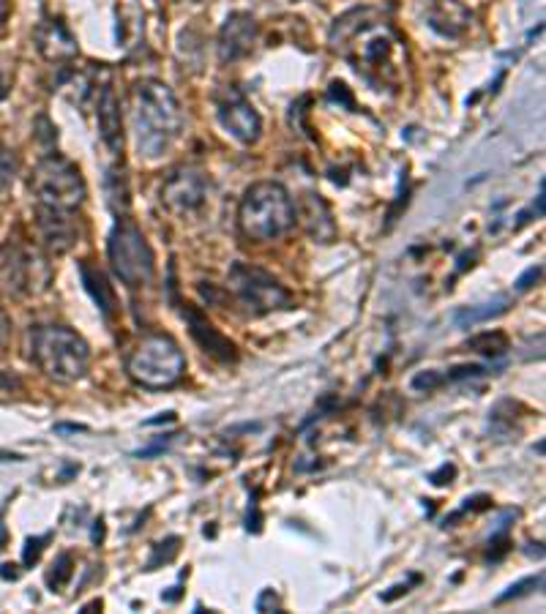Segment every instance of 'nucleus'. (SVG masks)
Segmentation results:
<instances>
[{"instance_id":"f257e3e1","label":"nucleus","mask_w":546,"mask_h":614,"mask_svg":"<svg viewBox=\"0 0 546 614\" xmlns=\"http://www.w3.org/2000/svg\"><path fill=\"white\" fill-rule=\"evenodd\" d=\"M331 47L375 88H399L405 77V47L383 11L353 9L331 28Z\"/></svg>"},{"instance_id":"f03ea898","label":"nucleus","mask_w":546,"mask_h":614,"mask_svg":"<svg viewBox=\"0 0 546 614\" xmlns=\"http://www.w3.org/2000/svg\"><path fill=\"white\" fill-rule=\"evenodd\" d=\"M134 145L145 162H156L181 137L183 115L175 93L159 80L134 82L129 99Z\"/></svg>"},{"instance_id":"7ed1b4c3","label":"nucleus","mask_w":546,"mask_h":614,"mask_svg":"<svg viewBox=\"0 0 546 614\" xmlns=\"http://www.w3.org/2000/svg\"><path fill=\"white\" fill-rule=\"evenodd\" d=\"M298 211L282 183L260 181L246 189L238 208V227L252 243H271L295 227Z\"/></svg>"},{"instance_id":"20e7f679","label":"nucleus","mask_w":546,"mask_h":614,"mask_svg":"<svg viewBox=\"0 0 546 614\" xmlns=\"http://www.w3.org/2000/svg\"><path fill=\"white\" fill-rule=\"evenodd\" d=\"M31 355L41 372L55 383H77L88 374L91 350L66 325H39L31 331Z\"/></svg>"},{"instance_id":"39448f33","label":"nucleus","mask_w":546,"mask_h":614,"mask_svg":"<svg viewBox=\"0 0 546 614\" xmlns=\"http://www.w3.org/2000/svg\"><path fill=\"white\" fill-rule=\"evenodd\" d=\"M126 372L134 383L148 388V391H164L181 383L186 372V358H183L178 342L167 333H151L145 336L137 350L126 361Z\"/></svg>"},{"instance_id":"423d86ee","label":"nucleus","mask_w":546,"mask_h":614,"mask_svg":"<svg viewBox=\"0 0 546 614\" xmlns=\"http://www.w3.org/2000/svg\"><path fill=\"white\" fill-rule=\"evenodd\" d=\"M50 282L52 268L39 249L17 241L0 246V295L6 298L41 295L50 290Z\"/></svg>"},{"instance_id":"0eeeda50","label":"nucleus","mask_w":546,"mask_h":614,"mask_svg":"<svg viewBox=\"0 0 546 614\" xmlns=\"http://www.w3.org/2000/svg\"><path fill=\"white\" fill-rule=\"evenodd\" d=\"M107 257H110L112 273L129 290H140L145 284H151L153 271H156V257L134 222L121 219L112 227L110 241H107Z\"/></svg>"},{"instance_id":"6e6552de","label":"nucleus","mask_w":546,"mask_h":614,"mask_svg":"<svg viewBox=\"0 0 546 614\" xmlns=\"http://www.w3.org/2000/svg\"><path fill=\"white\" fill-rule=\"evenodd\" d=\"M31 192L44 208L55 211H74L85 202V178L80 167L69 159H63L58 153H52L47 159L36 164L31 175Z\"/></svg>"},{"instance_id":"1a4fd4ad","label":"nucleus","mask_w":546,"mask_h":614,"mask_svg":"<svg viewBox=\"0 0 546 614\" xmlns=\"http://www.w3.org/2000/svg\"><path fill=\"white\" fill-rule=\"evenodd\" d=\"M230 290L235 292L243 309L254 317L279 312L293 303V295L284 284H279V279H273L268 271L257 265H246V262H235L230 268Z\"/></svg>"},{"instance_id":"9d476101","label":"nucleus","mask_w":546,"mask_h":614,"mask_svg":"<svg viewBox=\"0 0 546 614\" xmlns=\"http://www.w3.org/2000/svg\"><path fill=\"white\" fill-rule=\"evenodd\" d=\"M211 183L200 170L181 167L162 183V205L178 219H197L208 208Z\"/></svg>"},{"instance_id":"9b49d317","label":"nucleus","mask_w":546,"mask_h":614,"mask_svg":"<svg viewBox=\"0 0 546 614\" xmlns=\"http://www.w3.org/2000/svg\"><path fill=\"white\" fill-rule=\"evenodd\" d=\"M216 112H219V121L227 129V134H233L238 142L254 145V142L260 140L263 118L252 107V101L246 99L238 88L227 85V88L216 93Z\"/></svg>"},{"instance_id":"f8f14e48","label":"nucleus","mask_w":546,"mask_h":614,"mask_svg":"<svg viewBox=\"0 0 546 614\" xmlns=\"http://www.w3.org/2000/svg\"><path fill=\"white\" fill-rule=\"evenodd\" d=\"M254 41H257V22L252 14L235 11L230 14L222 25L219 33V58L222 63H235L246 58L252 52Z\"/></svg>"},{"instance_id":"ddd939ff","label":"nucleus","mask_w":546,"mask_h":614,"mask_svg":"<svg viewBox=\"0 0 546 614\" xmlns=\"http://www.w3.org/2000/svg\"><path fill=\"white\" fill-rule=\"evenodd\" d=\"M183 320H186L192 339L200 344V350H203L205 355H211V358H216L219 363L238 361L235 344L230 342L222 331H216L211 320H208L203 312H197L194 306H186V309H183Z\"/></svg>"},{"instance_id":"4468645a","label":"nucleus","mask_w":546,"mask_h":614,"mask_svg":"<svg viewBox=\"0 0 546 614\" xmlns=\"http://www.w3.org/2000/svg\"><path fill=\"white\" fill-rule=\"evenodd\" d=\"M36 224H39L41 243L47 246V252L66 254L77 243V227L71 222V211H55L39 205L36 211Z\"/></svg>"},{"instance_id":"2eb2a0df","label":"nucleus","mask_w":546,"mask_h":614,"mask_svg":"<svg viewBox=\"0 0 546 614\" xmlns=\"http://www.w3.org/2000/svg\"><path fill=\"white\" fill-rule=\"evenodd\" d=\"M426 22L429 28L443 39H459L465 36L473 14L462 0H429L426 3Z\"/></svg>"},{"instance_id":"dca6fc26","label":"nucleus","mask_w":546,"mask_h":614,"mask_svg":"<svg viewBox=\"0 0 546 614\" xmlns=\"http://www.w3.org/2000/svg\"><path fill=\"white\" fill-rule=\"evenodd\" d=\"M36 47L50 63H63L77 58V39L71 36V31L58 20H44L36 28Z\"/></svg>"},{"instance_id":"f3484780","label":"nucleus","mask_w":546,"mask_h":614,"mask_svg":"<svg viewBox=\"0 0 546 614\" xmlns=\"http://www.w3.org/2000/svg\"><path fill=\"white\" fill-rule=\"evenodd\" d=\"M96 123H99V134H102L104 145L110 151H121L123 148V131H121V101L112 91V85H104L96 99Z\"/></svg>"},{"instance_id":"a211bd4d","label":"nucleus","mask_w":546,"mask_h":614,"mask_svg":"<svg viewBox=\"0 0 546 614\" xmlns=\"http://www.w3.org/2000/svg\"><path fill=\"white\" fill-rule=\"evenodd\" d=\"M304 219H306V230H309L312 238H317V241L323 243H328L334 238L336 227L334 222H331V211H328V205L320 200V194H306Z\"/></svg>"},{"instance_id":"6ab92c4d","label":"nucleus","mask_w":546,"mask_h":614,"mask_svg":"<svg viewBox=\"0 0 546 614\" xmlns=\"http://www.w3.org/2000/svg\"><path fill=\"white\" fill-rule=\"evenodd\" d=\"M80 273H82V284H85V290L91 292L93 301L99 303V309L104 312V317H112L118 303H115V292H112L110 282H107V276H104L99 268L88 265V262H82Z\"/></svg>"},{"instance_id":"aec40b11","label":"nucleus","mask_w":546,"mask_h":614,"mask_svg":"<svg viewBox=\"0 0 546 614\" xmlns=\"http://www.w3.org/2000/svg\"><path fill=\"white\" fill-rule=\"evenodd\" d=\"M508 298L503 295V298H495L492 303H481V306H470V309H462V312H456V325L459 328H470V325H478V323H486V320H492V317H500V314L508 312Z\"/></svg>"},{"instance_id":"412c9836","label":"nucleus","mask_w":546,"mask_h":614,"mask_svg":"<svg viewBox=\"0 0 546 614\" xmlns=\"http://www.w3.org/2000/svg\"><path fill=\"white\" fill-rule=\"evenodd\" d=\"M467 347L470 350H476V353H484L489 355V358H497V355H503L508 350V339L503 336V333H481V336H473L470 342H467Z\"/></svg>"},{"instance_id":"4be33fe9","label":"nucleus","mask_w":546,"mask_h":614,"mask_svg":"<svg viewBox=\"0 0 546 614\" xmlns=\"http://www.w3.org/2000/svg\"><path fill=\"white\" fill-rule=\"evenodd\" d=\"M178 552H181V538H178V535H170L167 541L153 546L151 560H148V571H156L162 563H172V560L178 557Z\"/></svg>"},{"instance_id":"5701e85b","label":"nucleus","mask_w":546,"mask_h":614,"mask_svg":"<svg viewBox=\"0 0 546 614\" xmlns=\"http://www.w3.org/2000/svg\"><path fill=\"white\" fill-rule=\"evenodd\" d=\"M541 584H544V574L527 576V579H522V582L511 584L503 595H497L495 604H508V601H514V598H525V595H530L533 590H538Z\"/></svg>"},{"instance_id":"b1692460","label":"nucleus","mask_w":546,"mask_h":614,"mask_svg":"<svg viewBox=\"0 0 546 614\" xmlns=\"http://www.w3.org/2000/svg\"><path fill=\"white\" fill-rule=\"evenodd\" d=\"M71 574H74V560H71V554H61L55 560V565H52L50 574H47V584H50L52 590H61L63 584L71 579Z\"/></svg>"},{"instance_id":"393cba45","label":"nucleus","mask_w":546,"mask_h":614,"mask_svg":"<svg viewBox=\"0 0 546 614\" xmlns=\"http://www.w3.org/2000/svg\"><path fill=\"white\" fill-rule=\"evenodd\" d=\"M14 175H17V159H14V153L9 148L0 145V192L14 181Z\"/></svg>"},{"instance_id":"a878e982","label":"nucleus","mask_w":546,"mask_h":614,"mask_svg":"<svg viewBox=\"0 0 546 614\" xmlns=\"http://www.w3.org/2000/svg\"><path fill=\"white\" fill-rule=\"evenodd\" d=\"M443 374H437V372H418L413 377V391H424V393H429V391H435V388H440V385H443Z\"/></svg>"},{"instance_id":"bb28decb","label":"nucleus","mask_w":546,"mask_h":614,"mask_svg":"<svg viewBox=\"0 0 546 614\" xmlns=\"http://www.w3.org/2000/svg\"><path fill=\"white\" fill-rule=\"evenodd\" d=\"M44 544H50V535H41V538H28V546H25V554H22V563L33 565L44 552Z\"/></svg>"},{"instance_id":"cd10ccee","label":"nucleus","mask_w":546,"mask_h":614,"mask_svg":"<svg viewBox=\"0 0 546 614\" xmlns=\"http://www.w3.org/2000/svg\"><path fill=\"white\" fill-rule=\"evenodd\" d=\"M254 609H257V612H282V604H279V598L273 595V590H263L260 598H257V604H254Z\"/></svg>"},{"instance_id":"c85d7f7f","label":"nucleus","mask_w":546,"mask_h":614,"mask_svg":"<svg viewBox=\"0 0 546 614\" xmlns=\"http://www.w3.org/2000/svg\"><path fill=\"white\" fill-rule=\"evenodd\" d=\"M11 74H14V71H11V63L6 61L3 55H0V101L9 96V91H11Z\"/></svg>"},{"instance_id":"c756f323","label":"nucleus","mask_w":546,"mask_h":614,"mask_svg":"<svg viewBox=\"0 0 546 614\" xmlns=\"http://www.w3.org/2000/svg\"><path fill=\"white\" fill-rule=\"evenodd\" d=\"M478 374H484V366L470 363V366H456V369H451L448 380H467V377H478Z\"/></svg>"},{"instance_id":"7c9ffc66","label":"nucleus","mask_w":546,"mask_h":614,"mask_svg":"<svg viewBox=\"0 0 546 614\" xmlns=\"http://www.w3.org/2000/svg\"><path fill=\"white\" fill-rule=\"evenodd\" d=\"M454 475H456L454 464H443L437 473L429 475V481H432L435 486H445V484H451V478H454Z\"/></svg>"},{"instance_id":"2f4dec72","label":"nucleus","mask_w":546,"mask_h":614,"mask_svg":"<svg viewBox=\"0 0 546 614\" xmlns=\"http://www.w3.org/2000/svg\"><path fill=\"white\" fill-rule=\"evenodd\" d=\"M172 437H175V434H167V437H164V440H159V443H153V445H148V448L137 451V459H148V456H156V453H162L164 448L172 443Z\"/></svg>"},{"instance_id":"473e14b6","label":"nucleus","mask_w":546,"mask_h":614,"mask_svg":"<svg viewBox=\"0 0 546 614\" xmlns=\"http://www.w3.org/2000/svg\"><path fill=\"white\" fill-rule=\"evenodd\" d=\"M538 276H541V268H530V271H527L525 276H522V279L516 282V287H519V290H530V287H533V282H538Z\"/></svg>"},{"instance_id":"72a5a7b5","label":"nucleus","mask_w":546,"mask_h":614,"mask_svg":"<svg viewBox=\"0 0 546 614\" xmlns=\"http://www.w3.org/2000/svg\"><path fill=\"white\" fill-rule=\"evenodd\" d=\"M9 11H11L9 0H0V28H3V25H6V20H9Z\"/></svg>"},{"instance_id":"f704fd0d","label":"nucleus","mask_w":546,"mask_h":614,"mask_svg":"<svg viewBox=\"0 0 546 614\" xmlns=\"http://www.w3.org/2000/svg\"><path fill=\"white\" fill-rule=\"evenodd\" d=\"M0 576H3V579H17V571H14V565H3Z\"/></svg>"},{"instance_id":"c9c22d12","label":"nucleus","mask_w":546,"mask_h":614,"mask_svg":"<svg viewBox=\"0 0 546 614\" xmlns=\"http://www.w3.org/2000/svg\"><path fill=\"white\" fill-rule=\"evenodd\" d=\"M178 590H181V587H172V593H164V601H178Z\"/></svg>"},{"instance_id":"e433bc0d","label":"nucleus","mask_w":546,"mask_h":614,"mask_svg":"<svg viewBox=\"0 0 546 614\" xmlns=\"http://www.w3.org/2000/svg\"><path fill=\"white\" fill-rule=\"evenodd\" d=\"M93 609H102V601H91V604L82 606V612H93Z\"/></svg>"}]
</instances>
